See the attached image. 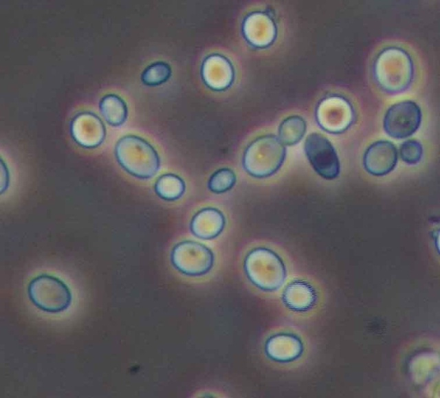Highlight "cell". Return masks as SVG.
I'll list each match as a JSON object with an SVG mask.
<instances>
[{"mask_svg": "<svg viewBox=\"0 0 440 398\" xmlns=\"http://www.w3.org/2000/svg\"><path fill=\"white\" fill-rule=\"evenodd\" d=\"M305 351L302 340L289 332H277L269 335L263 344V353L270 361L288 364L299 360Z\"/></svg>", "mask_w": 440, "mask_h": 398, "instance_id": "cell-11", "label": "cell"}, {"mask_svg": "<svg viewBox=\"0 0 440 398\" xmlns=\"http://www.w3.org/2000/svg\"><path fill=\"white\" fill-rule=\"evenodd\" d=\"M243 269L250 283L263 293L277 291L287 279V269L283 259L267 247L251 250L244 258Z\"/></svg>", "mask_w": 440, "mask_h": 398, "instance_id": "cell-2", "label": "cell"}, {"mask_svg": "<svg viewBox=\"0 0 440 398\" xmlns=\"http://www.w3.org/2000/svg\"><path fill=\"white\" fill-rule=\"evenodd\" d=\"M242 31L246 41L255 47H266L272 44L276 34V25L267 14L255 12L244 19Z\"/></svg>", "mask_w": 440, "mask_h": 398, "instance_id": "cell-15", "label": "cell"}, {"mask_svg": "<svg viewBox=\"0 0 440 398\" xmlns=\"http://www.w3.org/2000/svg\"><path fill=\"white\" fill-rule=\"evenodd\" d=\"M170 263L179 273L189 277L208 274L214 265V254L208 246L192 241L176 243L170 252Z\"/></svg>", "mask_w": 440, "mask_h": 398, "instance_id": "cell-6", "label": "cell"}, {"mask_svg": "<svg viewBox=\"0 0 440 398\" xmlns=\"http://www.w3.org/2000/svg\"><path fill=\"white\" fill-rule=\"evenodd\" d=\"M171 74L172 69L168 63L156 61L144 69L141 74V80L146 86H158L168 80Z\"/></svg>", "mask_w": 440, "mask_h": 398, "instance_id": "cell-20", "label": "cell"}, {"mask_svg": "<svg viewBox=\"0 0 440 398\" xmlns=\"http://www.w3.org/2000/svg\"><path fill=\"white\" fill-rule=\"evenodd\" d=\"M402 159L409 164L419 162L423 155V147L419 142L415 140L405 141L399 150Z\"/></svg>", "mask_w": 440, "mask_h": 398, "instance_id": "cell-22", "label": "cell"}, {"mask_svg": "<svg viewBox=\"0 0 440 398\" xmlns=\"http://www.w3.org/2000/svg\"><path fill=\"white\" fill-rule=\"evenodd\" d=\"M306 129V122L302 118L289 116L280 124L278 137L285 146L294 145L303 137Z\"/></svg>", "mask_w": 440, "mask_h": 398, "instance_id": "cell-19", "label": "cell"}, {"mask_svg": "<svg viewBox=\"0 0 440 398\" xmlns=\"http://www.w3.org/2000/svg\"><path fill=\"white\" fill-rule=\"evenodd\" d=\"M106 128L102 120L94 113L82 111L70 122V133L80 146L93 149L100 146L106 137Z\"/></svg>", "mask_w": 440, "mask_h": 398, "instance_id": "cell-10", "label": "cell"}, {"mask_svg": "<svg viewBox=\"0 0 440 398\" xmlns=\"http://www.w3.org/2000/svg\"><path fill=\"white\" fill-rule=\"evenodd\" d=\"M421 122V111L417 104L406 100L392 105L384 118L386 133L394 138L402 139L412 135Z\"/></svg>", "mask_w": 440, "mask_h": 398, "instance_id": "cell-8", "label": "cell"}, {"mask_svg": "<svg viewBox=\"0 0 440 398\" xmlns=\"http://www.w3.org/2000/svg\"><path fill=\"white\" fill-rule=\"evenodd\" d=\"M201 74L206 85L214 91L228 89L234 78L231 62L224 56L218 54H211L204 59Z\"/></svg>", "mask_w": 440, "mask_h": 398, "instance_id": "cell-13", "label": "cell"}, {"mask_svg": "<svg viewBox=\"0 0 440 398\" xmlns=\"http://www.w3.org/2000/svg\"><path fill=\"white\" fill-rule=\"evenodd\" d=\"M154 191L164 201H175L184 195L186 183L177 174L167 173L160 175L154 184Z\"/></svg>", "mask_w": 440, "mask_h": 398, "instance_id": "cell-18", "label": "cell"}, {"mask_svg": "<svg viewBox=\"0 0 440 398\" xmlns=\"http://www.w3.org/2000/svg\"><path fill=\"white\" fill-rule=\"evenodd\" d=\"M99 109L104 120L111 126H120L126 120L128 108L125 101L119 96L109 93L100 100Z\"/></svg>", "mask_w": 440, "mask_h": 398, "instance_id": "cell-17", "label": "cell"}, {"mask_svg": "<svg viewBox=\"0 0 440 398\" xmlns=\"http://www.w3.org/2000/svg\"><path fill=\"white\" fill-rule=\"evenodd\" d=\"M226 223V217L221 210L213 207H206L193 215L190 222V230L199 239L210 240L221 234Z\"/></svg>", "mask_w": 440, "mask_h": 398, "instance_id": "cell-16", "label": "cell"}, {"mask_svg": "<svg viewBox=\"0 0 440 398\" xmlns=\"http://www.w3.org/2000/svg\"><path fill=\"white\" fill-rule=\"evenodd\" d=\"M397 162V151L395 145L386 140L372 144L365 151L363 158L364 168L375 176H383L391 172Z\"/></svg>", "mask_w": 440, "mask_h": 398, "instance_id": "cell-14", "label": "cell"}, {"mask_svg": "<svg viewBox=\"0 0 440 398\" xmlns=\"http://www.w3.org/2000/svg\"><path fill=\"white\" fill-rule=\"evenodd\" d=\"M28 295L36 307L50 313L65 311L72 302L69 287L58 277L47 274H40L30 282Z\"/></svg>", "mask_w": 440, "mask_h": 398, "instance_id": "cell-5", "label": "cell"}, {"mask_svg": "<svg viewBox=\"0 0 440 398\" xmlns=\"http://www.w3.org/2000/svg\"><path fill=\"white\" fill-rule=\"evenodd\" d=\"M120 166L131 176L141 180L154 177L161 168V158L155 148L144 138L128 134L120 137L114 148Z\"/></svg>", "mask_w": 440, "mask_h": 398, "instance_id": "cell-1", "label": "cell"}, {"mask_svg": "<svg viewBox=\"0 0 440 398\" xmlns=\"http://www.w3.org/2000/svg\"><path fill=\"white\" fill-rule=\"evenodd\" d=\"M285 157V146L278 136L268 134L256 138L246 147L242 165L250 176L265 178L280 168Z\"/></svg>", "mask_w": 440, "mask_h": 398, "instance_id": "cell-3", "label": "cell"}, {"mask_svg": "<svg viewBox=\"0 0 440 398\" xmlns=\"http://www.w3.org/2000/svg\"><path fill=\"white\" fill-rule=\"evenodd\" d=\"M305 152L316 173L326 179L337 178L340 172V164L337 153L324 135L312 133L305 142Z\"/></svg>", "mask_w": 440, "mask_h": 398, "instance_id": "cell-7", "label": "cell"}, {"mask_svg": "<svg viewBox=\"0 0 440 398\" xmlns=\"http://www.w3.org/2000/svg\"><path fill=\"white\" fill-rule=\"evenodd\" d=\"M373 74L380 86L390 93L405 90L411 82L413 66L409 55L402 49L391 47L377 57Z\"/></svg>", "mask_w": 440, "mask_h": 398, "instance_id": "cell-4", "label": "cell"}, {"mask_svg": "<svg viewBox=\"0 0 440 398\" xmlns=\"http://www.w3.org/2000/svg\"><path fill=\"white\" fill-rule=\"evenodd\" d=\"M283 305L289 311L306 313L311 311L318 301V294L309 282L296 279L289 282L283 289L281 297Z\"/></svg>", "mask_w": 440, "mask_h": 398, "instance_id": "cell-12", "label": "cell"}, {"mask_svg": "<svg viewBox=\"0 0 440 398\" xmlns=\"http://www.w3.org/2000/svg\"><path fill=\"white\" fill-rule=\"evenodd\" d=\"M316 120L322 129L331 133H340L352 124L353 109L344 98L339 96H328L318 104Z\"/></svg>", "mask_w": 440, "mask_h": 398, "instance_id": "cell-9", "label": "cell"}, {"mask_svg": "<svg viewBox=\"0 0 440 398\" xmlns=\"http://www.w3.org/2000/svg\"><path fill=\"white\" fill-rule=\"evenodd\" d=\"M236 182V175L234 170L224 167L211 175L208 181V188L213 193L221 194L231 190Z\"/></svg>", "mask_w": 440, "mask_h": 398, "instance_id": "cell-21", "label": "cell"}]
</instances>
